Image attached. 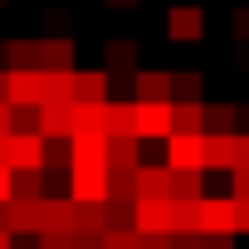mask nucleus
Here are the masks:
<instances>
[{
    "instance_id": "obj_40",
    "label": "nucleus",
    "mask_w": 249,
    "mask_h": 249,
    "mask_svg": "<svg viewBox=\"0 0 249 249\" xmlns=\"http://www.w3.org/2000/svg\"><path fill=\"white\" fill-rule=\"evenodd\" d=\"M10 196H15V171H10V166H0V205H5Z\"/></svg>"
},
{
    "instance_id": "obj_45",
    "label": "nucleus",
    "mask_w": 249,
    "mask_h": 249,
    "mask_svg": "<svg viewBox=\"0 0 249 249\" xmlns=\"http://www.w3.org/2000/svg\"><path fill=\"white\" fill-rule=\"evenodd\" d=\"M0 166H10V137H0Z\"/></svg>"
},
{
    "instance_id": "obj_12",
    "label": "nucleus",
    "mask_w": 249,
    "mask_h": 249,
    "mask_svg": "<svg viewBox=\"0 0 249 249\" xmlns=\"http://www.w3.org/2000/svg\"><path fill=\"white\" fill-rule=\"evenodd\" d=\"M103 69H107V78H137V39H112L107 44V54H103Z\"/></svg>"
},
{
    "instance_id": "obj_19",
    "label": "nucleus",
    "mask_w": 249,
    "mask_h": 249,
    "mask_svg": "<svg viewBox=\"0 0 249 249\" xmlns=\"http://www.w3.org/2000/svg\"><path fill=\"white\" fill-rule=\"evenodd\" d=\"M107 196L137 205V166H107Z\"/></svg>"
},
{
    "instance_id": "obj_37",
    "label": "nucleus",
    "mask_w": 249,
    "mask_h": 249,
    "mask_svg": "<svg viewBox=\"0 0 249 249\" xmlns=\"http://www.w3.org/2000/svg\"><path fill=\"white\" fill-rule=\"evenodd\" d=\"M234 230H239V234H249V196H244V200H234Z\"/></svg>"
},
{
    "instance_id": "obj_1",
    "label": "nucleus",
    "mask_w": 249,
    "mask_h": 249,
    "mask_svg": "<svg viewBox=\"0 0 249 249\" xmlns=\"http://www.w3.org/2000/svg\"><path fill=\"white\" fill-rule=\"evenodd\" d=\"M69 196L83 205H103L107 200V161H73L69 171Z\"/></svg>"
},
{
    "instance_id": "obj_11",
    "label": "nucleus",
    "mask_w": 249,
    "mask_h": 249,
    "mask_svg": "<svg viewBox=\"0 0 249 249\" xmlns=\"http://www.w3.org/2000/svg\"><path fill=\"white\" fill-rule=\"evenodd\" d=\"M44 230L39 234H73V215H78V200L73 196H44Z\"/></svg>"
},
{
    "instance_id": "obj_21",
    "label": "nucleus",
    "mask_w": 249,
    "mask_h": 249,
    "mask_svg": "<svg viewBox=\"0 0 249 249\" xmlns=\"http://www.w3.org/2000/svg\"><path fill=\"white\" fill-rule=\"evenodd\" d=\"M73 137L78 132H107V103H73Z\"/></svg>"
},
{
    "instance_id": "obj_3",
    "label": "nucleus",
    "mask_w": 249,
    "mask_h": 249,
    "mask_svg": "<svg viewBox=\"0 0 249 249\" xmlns=\"http://www.w3.org/2000/svg\"><path fill=\"white\" fill-rule=\"evenodd\" d=\"M166 166H171V171H205V137H196V132H171V137H166Z\"/></svg>"
},
{
    "instance_id": "obj_49",
    "label": "nucleus",
    "mask_w": 249,
    "mask_h": 249,
    "mask_svg": "<svg viewBox=\"0 0 249 249\" xmlns=\"http://www.w3.org/2000/svg\"><path fill=\"white\" fill-rule=\"evenodd\" d=\"M0 103H5V69H0Z\"/></svg>"
},
{
    "instance_id": "obj_17",
    "label": "nucleus",
    "mask_w": 249,
    "mask_h": 249,
    "mask_svg": "<svg viewBox=\"0 0 249 249\" xmlns=\"http://www.w3.org/2000/svg\"><path fill=\"white\" fill-rule=\"evenodd\" d=\"M234 127H239L234 103H210L205 107V137H234Z\"/></svg>"
},
{
    "instance_id": "obj_31",
    "label": "nucleus",
    "mask_w": 249,
    "mask_h": 249,
    "mask_svg": "<svg viewBox=\"0 0 249 249\" xmlns=\"http://www.w3.org/2000/svg\"><path fill=\"white\" fill-rule=\"evenodd\" d=\"M103 220H107V230H132V205L127 200H103Z\"/></svg>"
},
{
    "instance_id": "obj_2",
    "label": "nucleus",
    "mask_w": 249,
    "mask_h": 249,
    "mask_svg": "<svg viewBox=\"0 0 249 249\" xmlns=\"http://www.w3.org/2000/svg\"><path fill=\"white\" fill-rule=\"evenodd\" d=\"M5 103L10 107H44V73L39 69H5Z\"/></svg>"
},
{
    "instance_id": "obj_50",
    "label": "nucleus",
    "mask_w": 249,
    "mask_h": 249,
    "mask_svg": "<svg viewBox=\"0 0 249 249\" xmlns=\"http://www.w3.org/2000/svg\"><path fill=\"white\" fill-rule=\"evenodd\" d=\"M0 5H5V0H0Z\"/></svg>"
},
{
    "instance_id": "obj_25",
    "label": "nucleus",
    "mask_w": 249,
    "mask_h": 249,
    "mask_svg": "<svg viewBox=\"0 0 249 249\" xmlns=\"http://www.w3.org/2000/svg\"><path fill=\"white\" fill-rule=\"evenodd\" d=\"M171 112H176V132L205 137V103H171Z\"/></svg>"
},
{
    "instance_id": "obj_22",
    "label": "nucleus",
    "mask_w": 249,
    "mask_h": 249,
    "mask_svg": "<svg viewBox=\"0 0 249 249\" xmlns=\"http://www.w3.org/2000/svg\"><path fill=\"white\" fill-rule=\"evenodd\" d=\"M107 166H142V137H107Z\"/></svg>"
},
{
    "instance_id": "obj_38",
    "label": "nucleus",
    "mask_w": 249,
    "mask_h": 249,
    "mask_svg": "<svg viewBox=\"0 0 249 249\" xmlns=\"http://www.w3.org/2000/svg\"><path fill=\"white\" fill-rule=\"evenodd\" d=\"M137 249H171V234H137Z\"/></svg>"
},
{
    "instance_id": "obj_7",
    "label": "nucleus",
    "mask_w": 249,
    "mask_h": 249,
    "mask_svg": "<svg viewBox=\"0 0 249 249\" xmlns=\"http://www.w3.org/2000/svg\"><path fill=\"white\" fill-rule=\"evenodd\" d=\"M73 103H44L39 107V137L44 142H73Z\"/></svg>"
},
{
    "instance_id": "obj_27",
    "label": "nucleus",
    "mask_w": 249,
    "mask_h": 249,
    "mask_svg": "<svg viewBox=\"0 0 249 249\" xmlns=\"http://www.w3.org/2000/svg\"><path fill=\"white\" fill-rule=\"evenodd\" d=\"M171 200H205L200 171H171Z\"/></svg>"
},
{
    "instance_id": "obj_18",
    "label": "nucleus",
    "mask_w": 249,
    "mask_h": 249,
    "mask_svg": "<svg viewBox=\"0 0 249 249\" xmlns=\"http://www.w3.org/2000/svg\"><path fill=\"white\" fill-rule=\"evenodd\" d=\"M107 137H137V103L107 98Z\"/></svg>"
},
{
    "instance_id": "obj_30",
    "label": "nucleus",
    "mask_w": 249,
    "mask_h": 249,
    "mask_svg": "<svg viewBox=\"0 0 249 249\" xmlns=\"http://www.w3.org/2000/svg\"><path fill=\"white\" fill-rule=\"evenodd\" d=\"M15 196L20 200H44V171H15Z\"/></svg>"
},
{
    "instance_id": "obj_48",
    "label": "nucleus",
    "mask_w": 249,
    "mask_h": 249,
    "mask_svg": "<svg viewBox=\"0 0 249 249\" xmlns=\"http://www.w3.org/2000/svg\"><path fill=\"white\" fill-rule=\"evenodd\" d=\"M0 230H10V210L5 205H0Z\"/></svg>"
},
{
    "instance_id": "obj_8",
    "label": "nucleus",
    "mask_w": 249,
    "mask_h": 249,
    "mask_svg": "<svg viewBox=\"0 0 249 249\" xmlns=\"http://www.w3.org/2000/svg\"><path fill=\"white\" fill-rule=\"evenodd\" d=\"M166 35H171L176 44H196V39L205 35L200 5H171V10H166Z\"/></svg>"
},
{
    "instance_id": "obj_41",
    "label": "nucleus",
    "mask_w": 249,
    "mask_h": 249,
    "mask_svg": "<svg viewBox=\"0 0 249 249\" xmlns=\"http://www.w3.org/2000/svg\"><path fill=\"white\" fill-rule=\"evenodd\" d=\"M205 249H234V234H205Z\"/></svg>"
},
{
    "instance_id": "obj_9",
    "label": "nucleus",
    "mask_w": 249,
    "mask_h": 249,
    "mask_svg": "<svg viewBox=\"0 0 249 249\" xmlns=\"http://www.w3.org/2000/svg\"><path fill=\"white\" fill-rule=\"evenodd\" d=\"M200 230L205 234H239L234 230V196H205L200 200Z\"/></svg>"
},
{
    "instance_id": "obj_13",
    "label": "nucleus",
    "mask_w": 249,
    "mask_h": 249,
    "mask_svg": "<svg viewBox=\"0 0 249 249\" xmlns=\"http://www.w3.org/2000/svg\"><path fill=\"white\" fill-rule=\"evenodd\" d=\"M44 200H20V196H10L5 200V210H10V234H39L44 230V210H39Z\"/></svg>"
},
{
    "instance_id": "obj_23",
    "label": "nucleus",
    "mask_w": 249,
    "mask_h": 249,
    "mask_svg": "<svg viewBox=\"0 0 249 249\" xmlns=\"http://www.w3.org/2000/svg\"><path fill=\"white\" fill-rule=\"evenodd\" d=\"M73 161H107V132H78L73 137Z\"/></svg>"
},
{
    "instance_id": "obj_35",
    "label": "nucleus",
    "mask_w": 249,
    "mask_h": 249,
    "mask_svg": "<svg viewBox=\"0 0 249 249\" xmlns=\"http://www.w3.org/2000/svg\"><path fill=\"white\" fill-rule=\"evenodd\" d=\"M230 176H234V191H230V196H234V200H244V196H249V166H234Z\"/></svg>"
},
{
    "instance_id": "obj_29",
    "label": "nucleus",
    "mask_w": 249,
    "mask_h": 249,
    "mask_svg": "<svg viewBox=\"0 0 249 249\" xmlns=\"http://www.w3.org/2000/svg\"><path fill=\"white\" fill-rule=\"evenodd\" d=\"M171 103H200V73H171Z\"/></svg>"
},
{
    "instance_id": "obj_24",
    "label": "nucleus",
    "mask_w": 249,
    "mask_h": 249,
    "mask_svg": "<svg viewBox=\"0 0 249 249\" xmlns=\"http://www.w3.org/2000/svg\"><path fill=\"white\" fill-rule=\"evenodd\" d=\"M200 230V200H171V234H196Z\"/></svg>"
},
{
    "instance_id": "obj_20",
    "label": "nucleus",
    "mask_w": 249,
    "mask_h": 249,
    "mask_svg": "<svg viewBox=\"0 0 249 249\" xmlns=\"http://www.w3.org/2000/svg\"><path fill=\"white\" fill-rule=\"evenodd\" d=\"M234 137H205V171H234Z\"/></svg>"
},
{
    "instance_id": "obj_42",
    "label": "nucleus",
    "mask_w": 249,
    "mask_h": 249,
    "mask_svg": "<svg viewBox=\"0 0 249 249\" xmlns=\"http://www.w3.org/2000/svg\"><path fill=\"white\" fill-rule=\"evenodd\" d=\"M234 161L249 166V137H234Z\"/></svg>"
},
{
    "instance_id": "obj_26",
    "label": "nucleus",
    "mask_w": 249,
    "mask_h": 249,
    "mask_svg": "<svg viewBox=\"0 0 249 249\" xmlns=\"http://www.w3.org/2000/svg\"><path fill=\"white\" fill-rule=\"evenodd\" d=\"M5 59H10V69H39V39H10Z\"/></svg>"
},
{
    "instance_id": "obj_33",
    "label": "nucleus",
    "mask_w": 249,
    "mask_h": 249,
    "mask_svg": "<svg viewBox=\"0 0 249 249\" xmlns=\"http://www.w3.org/2000/svg\"><path fill=\"white\" fill-rule=\"evenodd\" d=\"M103 249H137V230H107Z\"/></svg>"
},
{
    "instance_id": "obj_16",
    "label": "nucleus",
    "mask_w": 249,
    "mask_h": 249,
    "mask_svg": "<svg viewBox=\"0 0 249 249\" xmlns=\"http://www.w3.org/2000/svg\"><path fill=\"white\" fill-rule=\"evenodd\" d=\"M142 196H157V200H171V166L161 161V166H137V200Z\"/></svg>"
},
{
    "instance_id": "obj_4",
    "label": "nucleus",
    "mask_w": 249,
    "mask_h": 249,
    "mask_svg": "<svg viewBox=\"0 0 249 249\" xmlns=\"http://www.w3.org/2000/svg\"><path fill=\"white\" fill-rule=\"evenodd\" d=\"M44 137L39 132H10V171H44Z\"/></svg>"
},
{
    "instance_id": "obj_43",
    "label": "nucleus",
    "mask_w": 249,
    "mask_h": 249,
    "mask_svg": "<svg viewBox=\"0 0 249 249\" xmlns=\"http://www.w3.org/2000/svg\"><path fill=\"white\" fill-rule=\"evenodd\" d=\"M44 25H49V30H54V25L64 30V25H69V15H64V10H49V15H44Z\"/></svg>"
},
{
    "instance_id": "obj_39",
    "label": "nucleus",
    "mask_w": 249,
    "mask_h": 249,
    "mask_svg": "<svg viewBox=\"0 0 249 249\" xmlns=\"http://www.w3.org/2000/svg\"><path fill=\"white\" fill-rule=\"evenodd\" d=\"M39 249H73V234H39Z\"/></svg>"
},
{
    "instance_id": "obj_28",
    "label": "nucleus",
    "mask_w": 249,
    "mask_h": 249,
    "mask_svg": "<svg viewBox=\"0 0 249 249\" xmlns=\"http://www.w3.org/2000/svg\"><path fill=\"white\" fill-rule=\"evenodd\" d=\"M44 103H73V73H44Z\"/></svg>"
},
{
    "instance_id": "obj_36",
    "label": "nucleus",
    "mask_w": 249,
    "mask_h": 249,
    "mask_svg": "<svg viewBox=\"0 0 249 249\" xmlns=\"http://www.w3.org/2000/svg\"><path fill=\"white\" fill-rule=\"evenodd\" d=\"M234 39H239V44H249V5H239V10H234Z\"/></svg>"
},
{
    "instance_id": "obj_5",
    "label": "nucleus",
    "mask_w": 249,
    "mask_h": 249,
    "mask_svg": "<svg viewBox=\"0 0 249 249\" xmlns=\"http://www.w3.org/2000/svg\"><path fill=\"white\" fill-rule=\"evenodd\" d=\"M132 230H137V234H171V200L142 196V200L132 205Z\"/></svg>"
},
{
    "instance_id": "obj_32",
    "label": "nucleus",
    "mask_w": 249,
    "mask_h": 249,
    "mask_svg": "<svg viewBox=\"0 0 249 249\" xmlns=\"http://www.w3.org/2000/svg\"><path fill=\"white\" fill-rule=\"evenodd\" d=\"M10 132H39V107H10Z\"/></svg>"
},
{
    "instance_id": "obj_14",
    "label": "nucleus",
    "mask_w": 249,
    "mask_h": 249,
    "mask_svg": "<svg viewBox=\"0 0 249 249\" xmlns=\"http://www.w3.org/2000/svg\"><path fill=\"white\" fill-rule=\"evenodd\" d=\"M132 103H171V73H161V69H147V73H137L132 78Z\"/></svg>"
},
{
    "instance_id": "obj_44",
    "label": "nucleus",
    "mask_w": 249,
    "mask_h": 249,
    "mask_svg": "<svg viewBox=\"0 0 249 249\" xmlns=\"http://www.w3.org/2000/svg\"><path fill=\"white\" fill-rule=\"evenodd\" d=\"M0 137H10V103H0Z\"/></svg>"
},
{
    "instance_id": "obj_34",
    "label": "nucleus",
    "mask_w": 249,
    "mask_h": 249,
    "mask_svg": "<svg viewBox=\"0 0 249 249\" xmlns=\"http://www.w3.org/2000/svg\"><path fill=\"white\" fill-rule=\"evenodd\" d=\"M171 249H205V230H196V234H171Z\"/></svg>"
},
{
    "instance_id": "obj_10",
    "label": "nucleus",
    "mask_w": 249,
    "mask_h": 249,
    "mask_svg": "<svg viewBox=\"0 0 249 249\" xmlns=\"http://www.w3.org/2000/svg\"><path fill=\"white\" fill-rule=\"evenodd\" d=\"M39 73H78L73 69V39L69 35L39 39Z\"/></svg>"
},
{
    "instance_id": "obj_15",
    "label": "nucleus",
    "mask_w": 249,
    "mask_h": 249,
    "mask_svg": "<svg viewBox=\"0 0 249 249\" xmlns=\"http://www.w3.org/2000/svg\"><path fill=\"white\" fill-rule=\"evenodd\" d=\"M107 69H83L73 73V103H107Z\"/></svg>"
},
{
    "instance_id": "obj_47",
    "label": "nucleus",
    "mask_w": 249,
    "mask_h": 249,
    "mask_svg": "<svg viewBox=\"0 0 249 249\" xmlns=\"http://www.w3.org/2000/svg\"><path fill=\"white\" fill-rule=\"evenodd\" d=\"M107 5H112V10H127V5H137V0H107Z\"/></svg>"
},
{
    "instance_id": "obj_46",
    "label": "nucleus",
    "mask_w": 249,
    "mask_h": 249,
    "mask_svg": "<svg viewBox=\"0 0 249 249\" xmlns=\"http://www.w3.org/2000/svg\"><path fill=\"white\" fill-rule=\"evenodd\" d=\"M0 249H15V234L10 230H0Z\"/></svg>"
},
{
    "instance_id": "obj_6",
    "label": "nucleus",
    "mask_w": 249,
    "mask_h": 249,
    "mask_svg": "<svg viewBox=\"0 0 249 249\" xmlns=\"http://www.w3.org/2000/svg\"><path fill=\"white\" fill-rule=\"evenodd\" d=\"M176 132V112H171V103H137V137L142 142H152V137H171Z\"/></svg>"
}]
</instances>
